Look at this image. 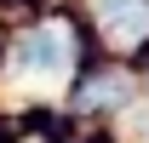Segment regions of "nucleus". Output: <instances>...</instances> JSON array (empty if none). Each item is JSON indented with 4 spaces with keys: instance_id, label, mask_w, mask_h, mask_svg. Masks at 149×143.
Segmentation results:
<instances>
[{
    "instance_id": "nucleus-1",
    "label": "nucleus",
    "mask_w": 149,
    "mask_h": 143,
    "mask_svg": "<svg viewBox=\"0 0 149 143\" xmlns=\"http://www.w3.org/2000/svg\"><path fill=\"white\" fill-rule=\"evenodd\" d=\"M74 63V35L63 29V23H40V29H29V35L17 40V52H12V69L23 74V80H63Z\"/></svg>"
},
{
    "instance_id": "nucleus-2",
    "label": "nucleus",
    "mask_w": 149,
    "mask_h": 143,
    "mask_svg": "<svg viewBox=\"0 0 149 143\" xmlns=\"http://www.w3.org/2000/svg\"><path fill=\"white\" fill-rule=\"evenodd\" d=\"M92 6H97V23L120 46H132V40L149 35V0H92Z\"/></svg>"
},
{
    "instance_id": "nucleus-3",
    "label": "nucleus",
    "mask_w": 149,
    "mask_h": 143,
    "mask_svg": "<svg viewBox=\"0 0 149 143\" xmlns=\"http://www.w3.org/2000/svg\"><path fill=\"white\" fill-rule=\"evenodd\" d=\"M126 97H132V80H126V74H97L74 103H80V109H103V103H126Z\"/></svg>"
}]
</instances>
